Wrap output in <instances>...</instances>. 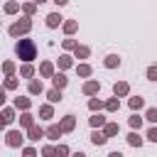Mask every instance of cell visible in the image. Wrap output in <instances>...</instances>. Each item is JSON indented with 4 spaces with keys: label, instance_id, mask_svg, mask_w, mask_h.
Here are the masks:
<instances>
[{
    "label": "cell",
    "instance_id": "6da1fadb",
    "mask_svg": "<svg viewBox=\"0 0 157 157\" xmlns=\"http://www.w3.org/2000/svg\"><path fill=\"white\" fill-rule=\"evenodd\" d=\"M15 54H17V59L25 64V61H34L37 59V44H34V39H29V37H20L17 42H15Z\"/></svg>",
    "mask_w": 157,
    "mask_h": 157
},
{
    "label": "cell",
    "instance_id": "7a4b0ae2",
    "mask_svg": "<svg viewBox=\"0 0 157 157\" xmlns=\"http://www.w3.org/2000/svg\"><path fill=\"white\" fill-rule=\"evenodd\" d=\"M32 32V17H27V15H22L20 20H15L10 27H7V34L12 37V39H20V37H27Z\"/></svg>",
    "mask_w": 157,
    "mask_h": 157
},
{
    "label": "cell",
    "instance_id": "3957f363",
    "mask_svg": "<svg viewBox=\"0 0 157 157\" xmlns=\"http://www.w3.org/2000/svg\"><path fill=\"white\" fill-rule=\"evenodd\" d=\"M25 140H27V135L22 132V128H10L5 132V145L12 147V150H22L25 147Z\"/></svg>",
    "mask_w": 157,
    "mask_h": 157
},
{
    "label": "cell",
    "instance_id": "277c9868",
    "mask_svg": "<svg viewBox=\"0 0 157 157\" xmlns=\"http://www.w3.org/2000/svg\"><path fill=\"white\" fill-rule=\"evenodd\" d=\"M81 91H83V96H98L101 93V81L98 78H86L83 81V86H81Z\"/></svg>",
    "mask_w": 157,
    "mask_h": 157
},
{
    "label": "cell",
    "instance_id": "5b68a950",
    "mask_svg": "<svg viewBox=\"0 0 157 157\" xmlns=\"http://www.w3.org/2000/svg\"><path fill=\"white\" fill-rule=\"evenodd\" d=\"M59 125H61L64 135L74 132V130H76V115H74V113H66V115H61V118H59Z\"/></svg>",
    "mask_w": 157,
    "mask_h": 157
},
{
    "label": "cell",
    "instance_id": "8992f818",
    "mask_svg": "<svg viewBox=\"0 0 157 157\" xmlns=\"http://www.w3.org/2000/svg\"><path fill=\"white\" fill-rule=\"evenodd\" d=\"M54 74H56V64L49 61V59H44V61L39 64V78H52Z\"/></svg>",
    "mask_w": 157,
    "mask_h": 157
},
{
    "label": "cell",
    "instance_id": "52a82bcc",
    "mask_svg": "<svg viewBox=\"0 0 157 157\" xmlns=\"http://www.w3.org/2000/svg\"><path fill=\"white\" fill-rule=\"evenodd\" d=\"M25 135H27V140H29V142H39L42 137H47V135H44V128H42V125H37V123H34L32 128H27V130H25Z\"/></svg>",
    "mask_w": 157,
    "mask_h": 157
},
{
    "label": "cell",
    "instance_id": "ba28073f",
    "mask_svg": "<svg viewBox=\"0 0 157 157\" xmlns=\"http://www.w3.org/2000/svg\"><path fill=\"white\" fill-rule=\"evenodd\" d=\"M88 137H91V145H93V147H103V145L108 142V135L103 132V128L91 130V135H88Z\"/></svg>",
    "mask_w": 157,
    "mask_h": 157
},
{
    "label": "cell",
    "instance_id": "9c48e42d",
    "mask_svg": "<svg viewBox=\"0 0 157 157\" xmlns=\"http://www.w3.org/2000/svg\"><path fill=\"white\" fill-rule=\"evenodd\" d=\"M64 20H66V17H61V12L56 10V12H49V15L44 17V25H47L49 29H56V27H61Z\"/></svg>",
    "mask_w": 157,
    "mask_h": 157
},
{
    "label": "cell",
    "instance_id": "30bf717a",
    "mask_svg": "<svg viewBox=\"0 0 157 157\" xmlns=\"http://www.w3.org/2000/svg\"><path fill=\"white\" fill-rule=\"evenodd\" d=\"M56 66H59V71H66V69L76 66V61H74V54H69V52L59 54V59H56Z\"/></svg>",
    "mask_w": 157,
    "mask_h": 157
},
{
    "label": "cell",
    "instance_id": "8fae6325",
    "mask_svg": "<svg viewBox=\"0 0 157 157\" xmlns=\"http://www.w3.org/2000/svg\"><path fill=\"white\" fill-rule=\"evenodd\" d=\"M47 88H44V83H42V78H29L27 81V93L29 96H42Z\"/></svg>",
    "mask_w": 157,
    "mask_h": 157
},
{
    "label": "cell",
    "instance_id": "7c38bea8",
    "mask_svg": "<svg viewBox=\"0 0 157 157\" xmlns=\"http://www.w3.org/2000/svg\"><path fill=\"white\" fill-rule=\"evenodd\" d=\"M44 135H47V140L59 142V137L64 135V130H61V125H59V123H52L49 128H44Z\"/></svg>",
    "mask_w": 157,
    "mask_h": 157
},
{
    "label": "cell",
    "instance_id": "4fadbf2b",
    "mask_svg": "<svg viewBox=\"0 0 157 157\" xmlns=\"http://www.w3.org/2000/svg\"><path fill=\"white\" fill-rule=\"evenodd\" d=\"M125 142H128L130 147H137V150H140V147L145 145V137L140 135V130H130V132H128V137H125Z\"/></svg>",
    "mask_w": 157,
    "mask_h": 157
},
{
    "label": "cell",
    "instance_id": "5bb4252c",
    "mask_svg": "<svg viewBox=\"0 0 157 157\" xmlns=\"http://www.w3.org/2000/svg\"><path fill=\"white\" fill-rule=\"evenodd\" d=\"M113 96H118V98L130 96V83H128V81H115V83H113Z\"/></svg>",
    "mask_w": 157,
    "mask_h": 157
},
{
    "label": "cell",
    "instance_id": "9a60e30c",
    "mask_svg": "<svg viewBox=\"0 0 157 157\" xmlns=\"http://www.w3.org/2000/svg\"><path fill=\"white\" fill-rule=\"evenodd\" d=\"M12 105H15L20 113H22V110H29V108H32V96H29V93H27V96H17V98L12 101Z\"/></svg>",
    "mask_w": 157,
    "mask_h": 157
},
{
    "label": "cell",
    "instance_id": "2e32d148",
    "mask_svg": "<svg viewBox=\"0 0 157 157\" xmlns=\"http://www.w3.org/2000/svg\"><path fill=\"white\" fill-rule=\"evenodd\" d=\"M0 115L5 118L7 125H12V123L17 120V108H15V105H2V108H0Z\"/></svg>",
    "mask_w": 157,
    "mask_h": 157
},
{
    "label": "cell",
    "instance_id": "e0dca14e",
    "mask_svg": "<svg viewBox=\"0 0 157 157\" xmlns=\"http://www.w3.org/2000/svg\"><path fill=\"white\" fill-rule=\"evenodd\" d=\"M61 32H64L66 37H74V34L78 32V20H64V22H61Z\"/></svg>",
    "mask_w": 157,
    "mask_h": 157
},
{
    "label": "cell",
    "instance_id": "ac0fdd59",
    "mask_svg": "<svg viewBox=\"0 0 157 157\" xmlns=\"http://www.w3.org/2000/svg\"><path fill=\"white\" fill-rule=\"evenodd\" d=\"M76 74L81 76V78H91V74H93V66L88 64V61H76Z\"/></svg>",
    "mask_w": 157,
    "mask_h": 157
},
{
    "label": "cell",
    "instance_id": "d6986e66",
    "mask_svg": "<svg viewBox=\"0 0 157 157\" xmlns=\"http://www.w3.org/2000/svg\"><path fill=\"white\" fill-rule=\"evenodd\" d=\"M52 86H54V88H59V91H64V88L69 86V78H66V74H64V71H56V74L52 76Z\"/></svg>",
    "mask_w": 157,
    "mask_h": 157
},
{
    "label": "cell",
    "instance_id": "ffe728a7",
    "mask_svg": "<svg viewBox=\"0 0 157 157\" xmlns=\"http://www.w3.org/2000/svg\"><path fill=\"white\" fill-rule=\"evenodd\" d=\"M20 76H22V78H27V81H29V78H34V76H37L34 64H32V61H25V64L20 66Z\"/></svg>",
    "mask_w": 157,
    "mask_h": 157
},
{
    "label": "cell",
    "instance_id": "44dd1931",
    "mask_svg": "<svg viewBox=\"0 0 157 157\" xmlns=\"http://www.w3.org/2000/svg\"><path fill=\"white\" fill-rule=\"evenodd\" d=\"M54 118V103H42L39 105V120H52Z\"/></svg>",
    "mask_w": 157,
    "mask_h": 157
},
{
    "label": "cell",
    "instance_id": "7402d4cb",
    "mask_svg": "<svg viewBox=\"0 0 157 157\" xmlns=\"http://www.w3.org/2000/svg\"><path fill=\"white\" fill-rule=\"evenodd\" d=\"M17 120H20V128H22V130H27V128H32V125L37 123V120H34V115H32L29 110H22Z\"/></svg>",
    "mask_w": 157,
    "mask_h": 157
},
{
    "label": "cell",
    "instance_id": "603a6c76",
    "mask_svg": "<svg viewBox=\"0 0 157 157\" xmlns=\"http://www.w3.org/2000/svg\"><path fill=\"white\" fill-rule=\"evenodd\" d=\"M108 123V118L103 115V113H91V118H88V125H91V130H96V128H103Z\"/></svg>",
    "mask_w": 157,
    "mask_h": 157
},
{
    "label": "cell",
    "instance_id": "cb8c5ba5",
    "mask_svg": "<svg viewBox=\"0 0 157 157\" xmlns=\"http://www.w3.org/2000/svg\"><path fill=\"white\" fill-rule=\"evenodd\" d=\"M20 10H22V2H20V0H7V2L2 5V12H5V15H17Z\"/></svg>",
    "mask_w": 157,
    "mask_h": 157
},
{
    "label": "cell",
    "instance_id": "d4e9b609",
    "mask_svg": "<svg viewBox=\"0 0 157 157\" xmlns=\"http://www.w3.org/2000/svg\"><path fill=\"white\" fill-rule=\"evenodd\" d=\"M88 56H91V47H86V44H76V49H74V59L86 61Z\"/></svg>",
    "mask_w": 157,
    "mask_h": 157
},
{
    "label": "cell",
    "instance_id": "484cf974",
    "mask_svg": "<svg viewBox=\"0 0 157 157\" xmlns=\"http://www.w3.org/2000/svg\"><path fill=\"white\" fill-rule=\"evenodd\" d=\"M103 108H105V101L103 98H98V96H91L88 98V110L91 113H101Z\"/></svg>",
    "mask_w": 157,
    "mask_h": 157
},
{
    "label": "cell",
    "instance_id": "4316f807",
    "mask_svg": "<svg viewBox=\"0 0 157 157\" xmlns=\"http://www.w3.org/2000/svg\"><path fill=\"white\" fill-rule=\"evenodd\" d=\"M142 123H145V115H140V113H130V118H128V125H130V130H140L142 128Z\"/></svg>",
    "mask_w": 157,
    "mask_h": 157
},
{
    "label": "cell",
    "instance_id": "83f0119b",
    "mask_svg": "<svg viewBox=\"0 0 157 157\" xmlns=\"http://www.w3.org/2000/svg\"><path fill=\"white\" fill-rule=\"evenodd\" d=\"M120 64H123V61H120L118 54H105V56H103V66H105V69H118Z\"/></svg>",
    "mask_w": 157,
    "mask_h": 157
},
{
    "label": "cell",
    "instance_id": "f1b7e54d",
    "mask_svg": "<svg viewBox=\"0 0 157 157\" xmlns=\"http://www.w3.org/2000/svg\"><path fill=\"white\" fill-rule=\"evenodd\" d=\"M103 132H105V135H108V140H110V137L120 135V125H118L115 120H108V123L103 125Z\"/></svg>",
    "mask_w": 157,
    "mask_h": 157
},
{
    "label": "cell",
    "instance_id": "f546056e",
    "mask_svg": "<svg viewBox=\"0 0 157 157\" xmlns=\"http://www.w3.org/2000/svg\"><path fill=\"white\" fill-rule=\"evenodd\" d=\"M128 105H130V110L137 113V110L145 108V98H142V96H130V98H128Z\"/></svg>",
    "mask_w": 157,
    "mask_h": 157
},
{
    "label": "cell",
    "instance_id": "4dcf8cb0",
    "mask_svg": "<svg viewBox=\"0 0 157 157\" xmlns=\"http://www.w3.org/2000/svg\"><path fill=\"white\" fill-rule=\"evenodd\" d=\"M105 113H118L120 110V98L118 96H113V98H105V108H103Z\"/></svg>",
    "mask_w": 157,
    "mask_h": 157
},
{
    "label": "cell",
    "instance_id": "1f68e13d",
    "mask_svg": "<svg viewBox=\"0 0 157 157\" xmlns=\"http://www.w3.org/2000/svg\"><path fill=\"white\" fill-rule=\"evenodd\" d=\"M44 96H47V101H49V103H54V105H56V103H61V91H59V88H54V86H52L49 91H44Z\"/></svg>",
    "mask_w": 157,
    "mask_h": 157
},
{
    "label": "cell",
    "instance_id": "d6a6232c",
    "mask_svg": "<svg viewBox=\"0 0 157 157\" xmlns=\"http://www.w3.org/2000/svg\"><path fill=\"white\" fill-rule=\"evenodd\" d=\"M2 86H5L7 91H17V88H20V78H17V76H5V78H2Z\"/></svg>",
    "mask_w": 157,
    "mask_h": 157
},
{
    "label": "cell",
    "instance_id": "836d02e7",
    "mask_svg": "<svg viewBox=\"0 0 157 157\" xmlns=\"http://www.w3.org/2000/svg\"><path fill=\"white\" fill-rule=\"evenodd\" d=\"M0 69H2V74H5V76H15V71H17V66H15V61H12V59H5Z\"/></svg>",
    "mask_w": 157,
    "mask_h": 157
},
{
    "label": "cell",
    "instance_id": "e575fe53",
    "mask_svg": "<svg viewBox=\"0 0 157 157\" xmlns=\"http://www.w3.org/2000/svg\"><path fill=\"white\" fill-rule=\"evenodd\" d=\"M37 7H39V5H37L34 0H29V2H22V15H27V17H32V15L37 12Z\"/></svg>",
    "mask_w": 157,
    "mask_h": 157
},
{
    "label": "cell",
    "instance_id": "d590c367",
    "mask_svg": "<svg viewBox=\"0 0 157 157\" xmlns=\"http://www.w3.org/2000/svg\"><path fill=\"white\" fill-rule=\"evenodd\" d=\"M39 155H42V157H56V145H52V142H47V145H42V150H39Z\"/></svg>",
    "mask_w": 157,
    "mask_h": 157
},
{
    "label": "cell",
    "instance_id": "8d00e7d4",
    "mask_svg": "<svg viewBox=\"0 0 157 157\" xmlns=\"http://www.w3.org/2000/svg\"><path fill=\"white\" fill-rule=\"evenodd\" d=\"M56 157H71V147L66 142H56Z\"/></svg>",
    "mask_w": 157,
    "mask_h": 157
},
{
    "label": "cell",
    "instance_id": "74e56055",
    "mask_svg": "<svg viewBox=\"0 0 157 157\" xmlns=\"http://www.w3.org/2000/svg\"><path fill=\"white\" fill-rule=\"evenodd\" d=\"M76 44H78V42H76L74 37H66V39H61V49H64V52H74V49H76Z\"/></svg>",
    "mask_w": 157,
    "mask_h": 157
},
{
    "label": "cell",
    "instance_id": "f35d334b",
    "mask_svg": "<svg viewBox=\"0 0 157 157\" xmlns=\"http://www.w3.org/2000/svg\"><path fill=\"white\" fill-rule=\"evenodd\" d=\"M145 120L152 123V125H157V105L155 108H145Z\"/></svg>",
    "mask_w": 157,
    "mask_h": 157
},
{
    "label": "cell",
    "instance_id": "ab89813d",
    "mask_svg": "<svg viewBox=\"0 0 157 157\" xmlns=\"http://www.w3.org/2000/svg\"><path fill=\"white\" fill-rule=\"evenodd\" d=\"M145 76H147V81H155L157 83V64H150L147 71H145Z\"/></svg>",
    "mask_w": 157,
    "mask_h": 157
},
{
    "label": "cell",
    "instance_id": "60d3db41",
    "mask_svg": "<svg viewBox=\"0 0 157 157\" xmlns=\"http://www.w3.org/2000/svg\"><path fill=\"white\" fill-rule=\"evenodd\" d=\"M22 157H39V152H37V147L25 145V147H22Z\"/></svg>",
    "mask_w": 157,
    "mask_h": 157
},
{
    "label": "cell",
    "instance_id": "b9f144b4",
    "mask_svg": "<svg viewBox=\"0 0 157 157\" xmlns=\"http://www.w3.org/2000/svg\"><path fill=\"white\" fill-rule=\"evenodd\" d=\"M145 140H147V142H157V125H152V128L145 132Z\"/></svg>",
    "mask_w": 157,
    "mask_h": 157
},
{
    "label": "cell",
    "instance_id": "7bdbcfd3",
    "mask_svg": "<svg viewBox=\"0 0 157 157\" xmlns=\"http://www.w3.org/2000/svg\"><path fill=\"white\" fill-rule=\"evenodd\" d=\"M5 101H7V88H5L2 83H0V108L5 105Z\"/></svg>",
    "mask_w": 157,
    "mask_h": 157
},
{
    "label": "cell",
    "instance_id": "ee69618b",
    "mask_svg": "<svg viewBox=\"0 0 157 157\" xmlns=\"http://www.w3.org/2000/svg\"><path fill=\"white\" fill-rule=\"evenodd\" d=\"M56 7H64V5H69V0H52Z\"/></svg>",
    "mask_w": 157,
    "mask_h": 157
},
{
    "label": "cell",
    "instance_id": "f6af8a7d",
    "mask_svg": "<svg viewBox=\"0 0 157 157\" xmlns=\"http://www.w3.org/2000/svg\"><path fill=\"white\" fill-rule=\"evenodd\" d=\"M108 157H125L123 152H118V150H113V152H108Z\"/></svg>",
    "mask_w": 157,
    "mask_h": 157
},
{
    "label": "cell",
    "instance_id": "bcb514c9",
    "mask_svg": "<svg viewBox=\"0 0 157 157\" xmlns=\"http://www.w3.org/2000/svg\"><path fill=\"white\" fill-rule=\"evenodd\" d=\"M5 128H7V123H5V118H2V115H0V132H2V130H5Z\"/></svg>",
    "mask_w": 157,
    "mask_h": 157
},
{
    "label": "cell",
    "instance_id": "7dc6e473",
    "mask_svg": "<svg viewBox=\"0 0 157 157\" xmlns=\"http://www.w3.org/2000/svg\"><path fill=\"white\" fill-rule=\"evenodd\" d=\"M71 157H88V155H86V152H81V150H78V152H71Z\"/></svg>",
    "mask_w": 157,
    "mask_h": 157
},
{
    "label": "cell",
    "instance_id": "c3c4849f",
    "mask_svg": "<svg viewBox=\"0 0 157 157\" xmlns=\"http://www.w3.org/2000/svg\"><path fill=\"white\" fill-rule=\"evenodd\" d=\"M34 2H37V5H42V2H49V0H34Z\"/></svg>",
    "mask_w": 157,
    "mask_h": 157
},
{
    "label": "cell",
    "instance_id": "681fc988",
    "mask_svg": "<svg viewBox=\"0 0 157 157\" xmlns=\"http://www.w3.org/2000/svg\"><path fill=\"white\" fill-rule=\"evenodd\" d=\"M0 25H2V20H0Z\"/></svg>",
    "mask_w": 157,
    "mask_h": 157
}]
</instances>
